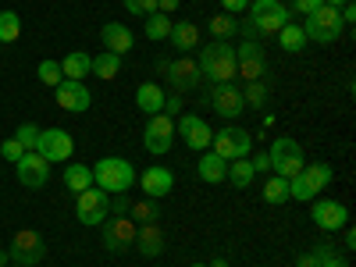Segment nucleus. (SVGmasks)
<instances>
[{
  "label": "nucleus",
  "mask_w": 356,
  "mask_h": 267,
  "mask_svg": "<svg viewBox=\"0 0 356 267\" xmlns=\"http://www.w3.org/2000/svg\"><path fill=\"white\" fill-rule=\"evenodd\" d=\"M189 267H207V264H189Z\"/></svg>",
  "instance_id": "54"
},
{
  "label": "nucleus",
  "mask_w": 356,
  "mask_h": 267,
  "mask_svg": "<svg viewBox=\"0 0 356 267\" xmlns=\"http://www.w3.org/2000/svg\"><path fill=\"white\" fill-rule=\"evenodd\" d=\"M178 4H182V0H157V11H164V15H171Z\"/></svg>",
  "instance_id": "48"
},
{
  "label": "nucleus",
  "mask_w": 356,
  "mask_h": 267,
  "mask_svg": "<svg viewBox=\"0 0 356 267\" xmlns=\"http://www.w3.org/2000/svg\"><path fill=\"white\" fill-rule=\"evenodd\" d=\"M36 154H40L47 164H65V161L75 154V139H72V132H65V129H40Z\"/></svg>",
  "instance_id": "9"
},
{
  "label": "nucleus",
  "mask_w": 356,
  "mask_h": 267,
  "mask_svg": "<svg viewBox=\"0 0 356 267\" xmlns=\"http://www.w3.org/2000/svg\"><path fill=\"white\" fill-rule=\"evenodd\" d=\"M243 100H246V107H264V104H267V89H264V82H250V89L243 93Z\"/></svg>",
  "instance_id": "39"
},
{
  "label": "nucleus",
  "mask_w": 356,
  "mask_h": 267,
  "mask_svg": "<svg viewBox=\"0 0 356 267\" xmlns=\"http://www.w3.org/2000/svg\"><path fill=\"white\" fill-rule=\"evenodd\" d=\"M310 221L321 232H342L349 225V211H346V203H339V200H314Z\"/></svg>",
  "instance_id": "15"
},
{
  "label": "nucleus",
  "mask_w": 356,
  "mask_h": 267,
  "mask_svg": "<svg viewBox=\"0 0 356 267\" xmlns=\"http://www.w3.org/2000/svg\"><path fill=\"white\" fill-rule=\"evenodd\" d=\"M8 260H11V257H8V250H0V267H8Z\"/></svg>",
  "instance_id": "51"
},
{
  "label": "nucleus",
  "mask_w": 356,
  "mask_h": 267,
  "mask_svg": "<svg viewBox=\"0 0 356 267\" xmlns=\"http://www.w3.org/2000/svg\"><path fill=\"white\" fill-rule=\"evenodd\" d=\"M65 186H68L72 193L89 189V186H93V168H86V164H68V168H65Z\"/></svg>",
  "instance_id": "32"
},
{
  "label": "nucleus",
  "mask_w": 356,
  "mask_h": 267,
  "mask_svg": "<svg viewBox=\"0 0 356 267\" xmlns=\"http://www.w3.org/2000/svg\"><path fill=\"white\" fill-rule=\"evenodd\" d=\"M289 8L282 4V0H253L250 4V22L260 29V36H275L278 29L289 22Z\"/></svg>",
  "instance_id": "11"
},
{
  "label": "nucleus",
  "mask_w": 356,
  "mask_h": 267,
  "mask_svg": "<svg viewBox=\"0 0 356 267\" xmlns=\"http://www.w3.org/2000/svg\"><path fill=\"white\" fill-rule=\"evenodd\" d=\"M250 164H253V171H257V175H260V171H271V157H267V154L250 157Z\"/></svg>",
  "instance_id": "46"
},
{
  "label": "nucleus",
  "mask_w": 356,
  "mask_h": 267,
  "mask_svg": "<svg viewBox=\"0 0 356 267\" xmlns=\"http://www.w3.org/2000/svg\"><path fill=\"white\" fill-rule=\"evenodd\" d=\"M93 75H97V79H104V82L118 79V75H122V57L111 54V50H104L100 57H93Z\"/></svg>",
  "instance_id": "30"
},
{
  "label": "nucleus",
  "mask_w": 356,
  "mask_h": 267,
  "mask_svg": "<svg viewBox=\"0 0 356 267\" xmlns=\"http://www.w3.org/2000/svg\"><path fill=\"white\" fill-rule=\"evenodd\" d=\"M314 257H317V267H349V264H346V257H339V253H335V246H328V243L314 246Z\"/></svg>",
  "instance_id": "37"
},
{
  "label": "nucleus",
  "mask_w": 356,
  "mask_h": 267,
  "mask_svg": "<svg viewBox=\"0 0 356 267\" xmlns=\"http://www.w3.org/2000/svg\"><path fill=\"white\" fill-rule=\"evenodd\" d=\"M125 11L146 18V15H154V11H157V0H125Z\"/></svg>",
  "instance_id": "40"
},
{
  "label": "nucleus",
  "mask_w": 356,
  "mask_h": 267,
  "mask_svg": "<svg viewBox=\"0 0 356 267\" xmlns=\"http://www.w3.org/2000/svg\"><path fill=\"white\" fill-rule=\"evenodd\" d=\"M168 40L175 43V50H196L200 47V29L193 22H175Z\"/></svg>",
  "instance_id": "26"
},
{
  "label": "nucleus",
  "mask_w": 356,
  "mask_h": 267,
  "mask_svg": "<svg viewBox=\"0 0 356 267\" xmlns=\"http://www.w3.org/2000/svg\"><path fill=\"white\" fill-rule=\"evenodd\" d=\"M139 189H143V196H150V200H164V196L175 189V175H171L168 168L154 164V168H146V171L139 175Z\"/></svg>",
  "instance_id": "20"
},
{
  "label": "nucleus",
  "mask_w": 356,
  "mask_h": 267,
  "mask_svg": "<svg viewBox=\"0 0 356 267\" xmlns=\"http://www.w3.org/2000/svg\"><path fill=\"white\" fill-rule=\"evenodd\" d=\"M8 257H11L18 267H36V264H43V257H47L43 235L33 232V228L15 232V239H11V246H8Z\"/></svg>",
  "instance_id": "6"
},
{
  "label": "nucleus",
  "mask_w": 356,
  "mask_h": 267,
  "mask_svg": "<svg viewBox=\"0 0 356 267\" xmlns=\"http://www.w3.org/2000/svg\"><path fill=\"white\" fill-rule=\"evenodd\" d=\"M335 182V168L332 164H303V171L289 178V200H317V193H324Z\"/></svg>",
  "instance_id": "3"
},
{
  "label": "nucleus",
  "mask_w": 356,
  "mask_h": 267,
  "mask_svg": "<svg viewBox=\"0 0 356 267\" xmlns=\"http://www.w3.org/2000/svg\"><path fill=\"white\" fill-rule=\"evenodd\" d=\"M264 203H267V207L289 203V178H282V175H271V178H267V186H264Z\"/></svg>",
  "instance_id": "31"
},
{
  "label": "nucleus",
  "mask_w": 356,
  "mask_h": 267,
  "mask_svg": "<svg viewBox=\"0 0 356 267\" xmlns=\"http://www.w3.org/2000/svg\"><path fill=\"white\" fill-rule=\"evenodd\" d=\"M196 171H200V178H203L207 186H221V182H225V175H228V161H221L214 150H207V154L200 157Z\"/></svg>",
  "instance_id": "24"
},
{
  "label": "nucleus",
  "mask_w": 356,
  "mask_h": 267,
  "mask_svg": "<svg viewBox=\"0 0 356 267\" xmlns=\"http://www.w3.org/2000/svg\"><path fill=\"white\" fill-rule=\"evenodd\" d=\"M79 200H75V214H79V221L86 225V228H100L104 221H107V203H111V196L104 193V189H97V186H89V189H82V193H75Z\"/></svg>",
  "instance_id": "10"
},
{
  "label": "nucleus",
  "mask_w": 356,
  "mask_h": 267,
  "mask_svg": "<svg viewBox=\"0 0 356 267\" xmlns=\"http://www.w3.org/2000/svg\"><path fill=\"white\" fill-rule=\"evenodd\" d=\"M300 267H317V257H314V253H303V257H300Z\"/></svg>",
  "instance_id": "50"
},
{
  "label": "nucleus",
  "mask_w": 356,
  "mask_h": 267,
  "mask_svg": "<svg viewBox=\"0 0 356 267\" xmlns=\"http://www.w3.org/2000/svg\"><path fill=\"white\" fill-rule=\"evenodd\" d=\"M54 97H57V107L68 111V114H82V111H89V104H93V93H89L86 82H79V79H65L54 89Z\"/></svg>",
  "instance_id": "16"
},
{
  "label": "nucleus",
  "mask_w": 356,
  "mask_h": 267,
  "mask_svg": "<svg viewBox=\"0 0 356 267\" xmlns=\"http://www.w3.org/2000/svg\"><path fill=\"white\" fill-rule=\"evenodd\" d=\"M211 107H214V114H221V118H225V122H235V118H239V114L246 111L243 89H239V86H232V82H225V86H214Z\"/></svg>",
  "instance_id": "18"
},
{
  "label": "nucleus",
  "mask_w": 356,
  "mask_h": 267,
  "mask_svg": "<svg viewBox=\"0 0 356 267\" xmlns=\"http://www.w3.org/2000/svg\"><path fill=\"white\" fill-rule=\"evenodd\" d=\"M129 207H132V203H129L125 193H114V200L107 203V211H111V214H129Z\"/></svg>",
  "instance_id": "43"
},
{
  "label": "nucleus",
  "mask_w": 356,
  "mask_h": 267,
  "mask_svg": "<svg viewBox=\"0 0 356 267\" xmlns=\"http://www.w3.org/2000/svg\"><path fill=\"white\" fill-rule=\"evenodd\" d=\"M211 150H214L221 161H243V157H250V150H253V136H250L246 129L228 125V129L214 132Z\"/></svg>",
  "instance_id": "7"
},
{
  "label": "nucleus",
  "mask_w": 356,
  "mask_h": 267,
  "mask_svg": "<svg viewBox=\"0 0 356 267\" xmlns=\"http://www.w3.org/2000/svg\"><path fill=\"white\" fill-rule=\"evenodd\" d=\"M36 75H40V82L43 86H50V89H57L65 82V72H61V61H54V57H47V61H40V68H36Z\"/></svg>",
  "instance_id": "34"
},
{
  "label": "nucleus",
  "mask_w": 356,
  "mask_h": 267,
  "mask_svg": "<svg viewBox=\"0 0 356 267\" xmlns=\"http://www.w3.org/2000/svg\"><path fill=\"white\" fill-rule=\"evenodd\" d=\"M171 18L164 15V11H154V15H146V25H143V33H146V40H154V43H161V40H168L171 36Z\"/></svg>",
  "instance_id": "29"
},
{
  "label": "nucleus",
  "mask_w": 356,
  "mask_h": 267,
  "mask_svg": "<svg viewBox=\"0 0 356 267\" xmlns=\"http://www.w3.org/2000/svg\"><path fill=\"white\" fill-rule=\"evenodd\" d=\"M342 232H346V250H353V246H356V232H353V228H349V225H346V228H342Z\"/></svg>",
  "instance_id": "49"
},
{
  "label": "nucleus",
  "mask_w": 356,
  "mask_h": 267,
  "mask_svg": "<svg viewBox=\"0 0 356 267\" xmlns=\"http://www.w3.org/2000/svg\"><path fill=\"white\" fill-rule=\"evenodd\" d=\"M239 33H243L246 40H260V29H257L253 22H239Z\"/></svg>",
  "instance_id": "47"
},
{
  "label": "nucleus",
  "mask_w": 356,
  "mask_h": 267,
  "mask_svg": "<svg viewBox=\"0 0 356 267\" xmlns=\"http://www.w3.org/2000/svg\"><path fill=\"white\" fill-rule=\"evenodd\" d=\"M15 175H18V182H22L25 189H43L47 178H50V164H47L36 150H25L22 161L15 164Z\"/></svg>",
  "instance_id": "17"
},
{
  "label": "nucleus",
  "mask_w": 356,
  "mask_h": 267,
  "mask_svg": "<svg viewBox=\"0 0 356 267\" xmlns=\"http://www.w3.org/2000/svg\"><path fill=\"white\" fill-rule=\"evenodd\" d=\"M143 257H161L164 253V228L154 221V225H139L136 228V243H132Z\"/></svg>",
  "instance_id": "22"
},
{
  "label": "nucleus",
  "mask_w": 356,
  "mask_h": 267,
  "mask_svg": "<svg viewBox=\"0 0 356 267\" xmlns=\"http://www.w3.org/2000/svg\"><path fill=\"white\" fill-rule=\"evenodd\" d=\"M100 40H104V47H107L111 54H118V57H125V54L136 47V36H132V29H129L125 22H107V25L100 29Z\"/></svg>",
  "instance_id": "21"
},
{
  "label": "nucleus",
  "mask_w": 356,
  "mask_h": 267,
  "mask_svg": "<svg viewBox=\"0 0 356 267\" xmlns=\"http://www.w3.org/2000/svg\"><path fill=\"white\" fill-rule=\"evenodd\" d=\"M267 157H271V171L282 175V178H296L303 171L307 157H303V146L296 143L292 136H278L271 143V150H267Z\"/></svg>",
  "instance_id": "4"
},
{
  "label": "nucleus",
  "mask_w": 356,
  "mask_h": 267,
  "mask_svg": "<svg viewBox=\"0 0 356 267\" xmlns=\"http://www.w3.org/2000/svg\"><path fill=\"white\" fill-rule=\"evenodd\" d=\"M317 8H324V0H292V8H289V11H300V15L307 18V15H314Z\"/></svg>",
  "instance_id": "42"
},
{
  "label": "nucleus",
  "mask_w": 356,
  "mask_h": 267,
  "mask_svg": "<svg viewBox=\"0 0 356 267\" xmlns=\"http://www.w3.org/2000/svg\"><path fill=\"white\" fill-rule=\"evenodd\" d=\"M143 146H146V150H150L154 157H164L171 146H175V118H168V114H154L150 122H146Z\"/></svg>",
  "instance_id": "12"
},
{
  "label": "nucleus",
  "mask_w": 356,
  "mask_h": 267,
  "mask_svg": "<svg viewBox=\"0 0 356 267\" xmlns=\"http://www.w3.org/2000/svg\"><path fill=\"white\" fill-rule=\"evenodd\" d=\"M0 154H4V161L18 164V161H22V154H25V146H22L18 139H4V143H0Z\"/></svg>",
  "instance_id": "41"
},
{
  "label": "nucleus",
  "mask_w": 356,
  "mask_h": 267,
  "mask_svg": "<svg viewBox=\"0 0 356 267\" xmlns=\"http://www.w3.org/2000/svg\"><path fill=\"white\" fill-rule=\"evenodd\" d=\"M175 136L182 139L189 150L203 154V150H211L214 129L207 125V118H200V114H178V118H175Z\"/></svg>",
  "instance_id": "8"
},
{
  "label": "nucleus",
  "mask_w": 356,
  "mask_h": 267,
  "mask_svg": "<svg viewBox=\"0 0 356 267\" xmlns=\"http://www.w3.org/2000/svg\"><path fill=\"white\" fill-rule=\"evenodd\" d=\"M275 36H278L282 50H289V54H300V50H307V33H303V25H300V22H285Z\"/></svg>",
  "instance_id": "25"
},
{
  "label": "nucleus",
  "mask_w": 356,
  "mask_h": 267,
  "mask_svg": "<svg viewBox=\"0 0 356 267\" xmlns=\"http://www.w3.org/2000/svg\"><path fill=\"white\" fill-rule=\"evenodd\" d=\"M324 4H328V8H342V4H346V0H324Z\"/></svg>",
  "instance_id": "52"
},
{
  "label": "nucleus",
  "mask_w": 356,
  "mask_h": 267,
  "mask_svg": "<svg viewBox=\"0 0 356 267\" xmlns=\"http://www.w3.org/2000/svg\"><path fill=\"white\" fill-rule=\"evenodd\" d=\"M161 114L178 118V114H182V97H164V111H161Z\"/></svg>",
  "instance_id": "44"
},
{
  "label": "nucleus",
  "mask_w": 356,
  "mask_h": 267,
  "mask_svg": "<svg viewBox=\"0 0 356 267\" xmlns=\"http://www.w3.org/2000/svg\"><path fill=\"white\" fill-rule=\"evenodd\" d=\"M15 267H18V264H15Z\"/></svg>",
  "instance_id": "55"
},
{
  "label": "nucleus",
  "mask_w": 356,
  "mask_h": 267,
  "mask_svg": "<svg viewBox=\"0 0 356 267\" xmlns=\"http://www.w3.org/2000/svg\"><path fill=\"white\" fill-rule=\"evenodd\" d=\"M303 33H307V40H314V43H335L342 33H346V25H342V15H339V8H317L314 15H307V22H303Z\"/></svg>",
  "instance_id": "5"
},
{
  "label": "nucleus",
  "mask_w": 356,
  "mask_h": 267,
  "mask_svg": "<svg viewBox=\"0 0 356 267\" xmlns=\"http://www.w3.org/2000/svg\"><path fill=\"white\" fill-rule=\"evenodd\" d=\"M253 4V0H221V8H225V15H239V11H246Z\"/></svg>",
  "instance_id": "45"
},
{
  "label": "nucleus",
  "mask_w": 356,
  "mask_h": 267,
  "mask_svg": "<svg viewBox=\"0 0 356 267\" xmlns=\"http://www.w3.org/2000/svg\"><path fill=\"white\" fill-rule=\"evenodd\" d=\"M15 139L25 146V150H36V139H40V125H33V122H22L18 125V132H15Z\"/></svg>",
  "instance_id": "38"
},
{
  "label": "nucleus",
  "mask_w": 356,
  "mask_h": 267,
  "mask_svg": "<svg viewBox=\"0 0 356 267\" xmlns=\"http://www.w3.org/2000/svg\"><path fill=\"white\" fill-rule=\"evenodd\" d=\"M207 267H228L225 260H211V264H207Z\"/></svg>",
  "instance_id": "53"
},
{
  "label": "nucleus",
  "mask_w": 356,
  "mask_h": 267,
  "mask_svg": "<svg viewBox=\"0 0 356 267\" xmlns=\"http://www.w3.org/2000/svg\"><path fill=\"white\" fill-rule=\"evenodd\" d=\"M129 214H132V221H139V225H154V221H161V211H157V200H136L132 207H129Z\"/></svg>",
  "instance_id": "33"
},
{
  "label": "nucleus",
  "mask_w": 356,
  "mask_h": 267,
  "mask_svg": "<svg viewBox=\"0 0 356 267\" xmlns=\"http://www.w3.org/2000/svg\"><path fill=\"white\" fill-rule=\"evenodd\" d=\"M200 75L207 79V82H214V86H225V82H232L235 79V47L228 43V40H214V43H207L203 50H200Z\"/></svg>",
  "instance_id": "1"
},
{
  "label": "nucleus",
  "mask_w": 356,
  "mask_h": 267,
  "mask_svg": "<svg viewBox=\"0 0 356 267\" xmlns=\"http://www.w3.org/2000/svg\"><path fill=\"white\" fill-rule=\"evenodd\" d=\"M93 186L104 189L107 196L114 193H129L136 186V168L125 157H104L93 164Z\"/></svg>",
  "instance_id": "2"
},
{
  "label": "nucleus",
  "mask_w": 356,
  "mask_h": 267,
  "mask_svg": "<svg viewBox=\"0 0 356 267\" xmlns=\"http://www.w3.org/2000/svg\"><path fill=\"white\" fill-rule=\"evenodd\" d=\"M235 75H243L246 82H260L264 72H267V61H264V47L257 40H243L235 47Z\"/></svg>",
  "instance_id": "13"
},
{
  "label": "nucleus",
  "mask_w": 356,
  "mask_h": 267,
  "mask_svg": "<svg viewBox=\"0 0 356 267\" xmlns=\"http://www.w3.org/2000/svg\"><path fill=\"white\" fill-rule=\"evenodd\" d=\"M136 221L132 218H125V214H114V218H107L104 221V246L111 250V253H125V250H132V243H136Z\"/></svg>",
  "instance_id": "14"
},
{
  "label": "nucleus",
  "mask_w": 356,
  "mask_h": 267,
  "mask_svg": "<svg viewBox=\"0 0 356 267\" xmlns=\"http://www.w3.org/2000/svg\"><path fill=\"white\" fill-rule=\"evenodd\" d=\"M136 107L143 111V114H161L164 111V89L157 86V82H143L139 89H136Z\"/></svg>",
  "instance_id": "23"
},
{
  "label": "nucleus",
  "mask_w": 356,
  "mask_h": 267,
  "mask_svg": "<svg viewBox=\"0 0 356 267\" xmlns=\"http://www.w3.org/2000/svg\"><path fill=\"white\" fill-rule=\"evenodd\" d=\"M164 72H168V82L178 89V93H186V89H193L203 75H200V65L193 61L189 54H182L178 61H168V65H161Z\"/></svg>",
  "instance_id": "19"
},
{
  "label": "nucleus",
  "mask_w": 356,
  "mask_h": 267,
  "mask_svg": "<svg viewBox=\"0 0 356 267\" xmlns=\"http://www.w3.org/2000/svg\"><path fill=\"white\" fill-rule=\"evenodd\" d=\"M61 72H65V79H86L89 72H93V57L89 54H82V50H72L65 61H61Z\"/></svg>",
  "instance_id": "27"
},
{
  "label": "nucleus",
  "mask_w": 356,
  "mask_h": 267,
  "mask_svg": "<svg viewBox=\"0 0 356 267\" xmlns=\"http://www.w3.org/2000/svg\"><path fill=\"white\" fill-rule=\"evenodd\" d=\"M253 178H257V171H253L250 157H243V161H228V175H225V182H232L235 189H250Z\"/></svg>",
  "instance_id": "28"
},
{
  "label": "nucleus",
  "mask_w": 356,
  "mask_h": 267,
  "mask_svg": "<svg viewBox=\"0 0 356 267\" xmlns=\"http://www.w3.org/2000/svg\"><path fill=\"white\" fill-rule=\"evenodd\" d=\"M211 33H214V40H228V36L239 33V22H235L232 15H214L211 18Z\"/></svg>",
  "instance_id": "36"
},
{
  "label": "nucleus",
  "mask_w": 356,
  "mask_h": 267,
  "mask_svg": "<svg viewBox=\"0 0 356 267\" xmlns=\"http://www.w3.org/2000/svg\"><path fill=\"white\" fill-rule=\"evenodd\" d=\"M22 36V18L15 11H0V43H15Z\"/></svg>",
  "instance_id": "35"
}]
</instances>
